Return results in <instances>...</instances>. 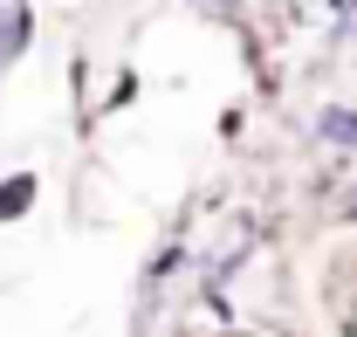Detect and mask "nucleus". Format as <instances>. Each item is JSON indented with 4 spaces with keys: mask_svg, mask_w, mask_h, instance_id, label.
I'll list each match as a JSON object with an SVG mask.
<instances>
[{
    "mask_svg": "<svg viewBox=\"0 0 357 337\" xmlns=\"http://www.w3.org/2000/svg\"><path fill=\"white\" fill-rule=\"evenodd\" d=\"M28 200H35V179H28V172H21V179H7V186H0V220L28 213Z\"/></svg>",
    "mask_w": 357,
    "mask_h": 337,
    "instance_id": "1",
    "label": "nucleus"
},
{
    "mask_svg": "<svg viewBox=\"0 0 357 337\" xmlns=\"http://www.w3.org/2000/svg\"><path fill=\"white\" fill-rule=\"evenodd\" d=\"M323 138H337V145H357V117H351V110H330V117H323Z\"/></svg>",
    "mask_w": 357,
    "mask_h": 337,
    "instance_id": "2",
    "label": "nucleus"
},
{
    "mask_svg": "<svg viewBox=\"0 0 357 337\" xmlns=\"http://www.w3.org/2000/svg\"><path fill=\"white\" fill-rule=\"evenodd\" d=\"M344 220H357V193H344Z\"/></svg>",
    "mask_w": 357,
    "mask_h": 337,
    "instance_id": "3",
    "label": "nucleus"
},
{
    "mask_svg": "<svg viewBox=\"0 0 357 337\" xmlns=\"http://www.w3.org/2000/svg\"><path fill=\"white\" fill-rule=\"evenodd\" d=\"M213 337H255V331H213Z\"/></svg>",
    "mask_w": 357,
    "mask_h": 337,
    "instance_id": "4",
    "label": "nucleus"
},
{
    "mask_svg": "<svg viewBox=\"0 0 357 337\" xmlns=\"http://www.w3.org/2000/svg\"><path fill=\"white\" fill-rule=\"evenodd\" d=\"M351 337H357V317H351Z\"/></svg>",
    "mask_w": 357,
    "mask_h": 337,
    "instance_id": "5",
    "label": "nucleus"
}]
</instances>
